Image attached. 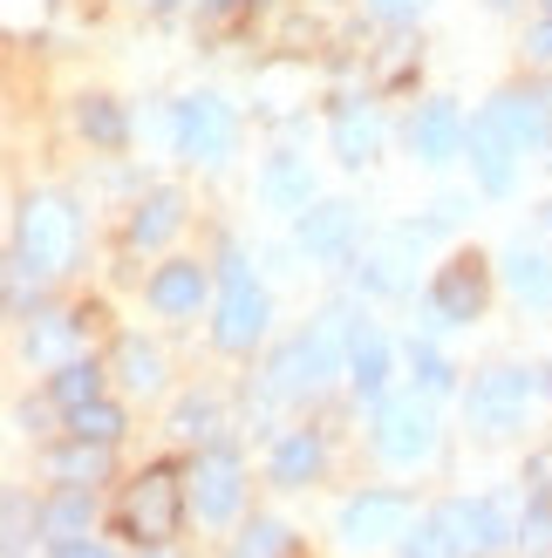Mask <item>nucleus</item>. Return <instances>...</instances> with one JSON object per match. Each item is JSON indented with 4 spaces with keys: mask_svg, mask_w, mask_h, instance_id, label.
Segmentation results:
<instances>
[{
    "mask_svg": "<svg viewBox=\"0 0 552 558\" xmlns=\"http://www.w3.org/2000/svg\"><path fill=\"white\" fill-rule=\"evenodd\" d=\"M526 54H532V62H552V14L532 27V35H526Z\"/></svg>",
    "mask_w": 552,
    "mask_h": 558,
    "instance_id": "nucleus-37",
    "label": "nucleus"
},
{
    "mask_svg": "<svg viewBox=\"0 0 552 558\" xmlns=\"http://www.w3.org/2000/svg\"><path fill=\"white\" fill-rule=\"evenodd\" d=\"M69 436H82V442H109V450H117V436H123V409H117V402H89V409H75V415H69Z\"/></svg>",
    "mask_w": 552,
    "mask_h": 558,
    "instance_id": "nucleus-30",
    "label": "nucleus"
},
{
    "mask_svg": "<svg viewBox=\"0 0 552 558\" xmlns=\"http://www.w3.org/2000/svg\"><path fill=\"white\" fill-rule=\"evenodd\" d=\"M430 524H436V538H444L451 558H491L518 538L499 497H451V505L430 511Z\"/></svg>",
    "mask_w": 552,
    "mask_h": 558,
    "instance_id": "nucleus-5",
    "label": "nucleus"
},
{
    "mask_svg": "<svg viewBox=\"0 0 552 558\" xmlns=\"http://www.w3.org/2000/svg\"><path fill=\"white\" fill-rule=\"evenodd\" d=\"M178 226H184V198L164 184V191H151V198L136 205V218H130V245H136V253H151V245H164Z\"/></svg>",
    "mask_w": 552,
    "mask_h": 558,
    "instance_id": "nucleus-18",
    "label": "nucleus"
},
{
    "mask_svg": "<svg viewBox=\"0 0 552 558\" xmlns=\"http://www.w3.org/2000/svg\"><path fill=\"white\" fill-rule=\"evenodd\" d=\"M464 130L471 123L457 117V102H423L417 123H409V150H417L423 163H451L464 150Z\"/></svg>",
    "mask_w": 552,
    "mask_h": 558,
    "instance_id": "nucleus-14",
    "label": "nucleus"
},
{
    "mask_svg": "<svg viewBox=\"0 0 552 558\" xmlns=\"http://www.w3.org/2000/svg\"><path fill=\"white\" fill-rule=\"evenodd\" d=\"M499 266H505V287L526 300V306H552V259H545V253H526V245H512Z\"/></svg>",
    "mask_w": 552,
    "mask_h": 558,
    "instance_id": "nucleus-22",
    "label": "nucleus"
},
{
    "mask_svg": "<svg viewBox=\"0 0 552 558\" xmlns=\"http://www.w3.org/2000/svg\"><path fill=\"white\" fill-rule=\"evenodd\" d=\"M48 396H55V409H62V415L89 409V402H103V368H96V361H62L55 381H48Z\"/></svg>",
    "mask_w": 552,
    "mask_h": 558,
    "instance_id": "nucleus-23",
    "label": "nucleus"
},
{
    "mask_svg": "<svg viewBox=\"0 0 552 558\" xmlns=\"http://www.w3.org/2000/svg\"><path fill=\"white\" fill-rule=\"evenodd\" d=\"M375 450L389 463H423L436 450V415H430V396H382L375 402Z\"/></svg>",
    "mask_w": 552,
    "mask_h": 558,
    "instance_id": "nucleus-6",
    "label": "nucleus"
},
{
    "mask_svg": "<svg viewBox=\"0 0 552 558\" xmlns=\"http://www.w3.org/2000/svg\"><path fill=\"white\" fill-rule=\"evenodd\" d=\"M48 470H55V477H62V484H96L103 477V470H109V442H69V450H55L48 457Z\"/></svg>",
    "mask_w": 552,
    "mask_h": 558,
    "instance_id": "nucleus-28",
    "label": "nucleus"
},
{
    "mask_svg": "<svg viewBox=\"0 0 552 558\" xmlns=\"http://www.w3.org/2000/svg\"><path fill=\"white\" fill-rule=\"evenodd\" d=\"M409 368H417V388H423V396H451V388H457V368H451V361L436 354L430 341L409 348Z\"/></svg>",
    "mask_w": 552,
    "mask_h": 558,
    "instance_id": "nucleus-31",
    "label": "nucleus"
},
{
    "mask_svg": "<svg viewBox=\"0 0 552 558\" xmlns=\"http://www.w3.org/2000/svg\"><path fill=\"white\" fill-rule=\"evenodd\" d=\"M171 429H178V436H205V429H212V402H199V396H191V402H178Z\"/></svg>",
    "mask_w": 552,
    "mask_h": 558,
    "instance_id": "nucleus-33",
    "label": "nucleus"
},
{
    "mask_svg": "<svg viewBox=\"0 0 552 558\" xmlns=\"http://www.w3.org/2000/svg\"><path fill=\"white\" fill-rule=\"evenodd\" d=\"M464 150H471L478 184L491 191V198H505V191H512V171H518V144H512V130H505L499 109L471 117V130H464Z\"/></svg>",
    "mask_w": 552,
    "mask_h": 558,
    "instance_id": "nucleus-11",
    "label": "nucleus"
},
{
    "mask_svg": "<svg viewBox=\"0 0 552 558\" xmlns=\"http://www.w3.org/2000/svg\"><path fill=\"white\" fill-rule=\"evenodd\" d=\"M491 8H512V0H491Z\"/></svg>",
    "mask_w": 552,
    "mask_h": 558,
    "instance_id": "nucleus-39",
    "label": "nucleus"
},
{
    "mask_svg": "<svg viewBox=\"0 0 552 558\" xmlns=\"http://www.w3.org/2000/svg\"><path fill=\"white\" fill-rule=\"evenodd\" d=\"M89 518H96V505H89V484H69L55 505L41 511V524H48V538H89Z\"/></svg>",
    "mask_w": 552,
    "mask_h": 558,
    "instance_id": "nucleus-25",
    "label": "nucleus"
},
{
    "mask_svg": "<svg viewBox=\"0 0 552 558\" xmlns=\"http://www.w3.org/2000/svg\"><path fill=\"white\" fill-rule=\"evenodd\" d=\"M478 314H484V259L464 253L430 279V320L436 327H471Z\"/></svg>",
    "mask_w": 552,
    "mask_h": 558,
    "instance_id": "nucleus-10",
    "label": "nucleus"
},
{
    "mask_svg": "<svg viewBox=\"0 0 552 558\" xmlns=\"http://www.w3.org/2000/svg\"><path fill=\"white\" fill-rule=\"evenodd\" d=\"M82 253V218L62 191H35V198H21L14 211V259L35 272V279H62Z\"/></svg>",
    "mask_w": 552,
    "mask_h": 558,
    "instance_id": "nucleus-2",
    "label": "nucleus"
},
{
    "mask_svg": "<svg viewBox=\"0 0 552 558\" xmlns=\"http://www.w3.org/2000/svg\"><path fill=\"white\" fill-rule=\"evenodd\" d=\"M348 381H355V396H362V402H382V396H389V341H382L375 327L355 333V348H348Z\"/></svg>",
    "mask_w": 552,
    "mask_h": 558,
    "instance_id": "nucleus-17",
    "label": "nucleus"
},
{
    "mask_svg": "<svg viewBox=\"0 0 552 558\" xmlns=\"http://www.w3.org/2000/svg\"><path fill=\"white\" fill-rule=\"evenodd\" d=\"M82 130H89L103 150H117V144H123V117H117V102H82Z\"/></svg>",
    "mask_w": 552,
    "mask_h": 558,
    "instance_id": "nucleus-32",
    "label": "nucleus"
},
{
    "mask_svg": "<svg viewBox=\"0 0 552 558\" xmlns=\"http://www.w3.org/2000/svg\"><path fill=\"white\" fill-rule=\"evenodd\" d=\"M82 320H89V314H41V327H27V354H35V361H69Z\"/></svg>",
    "mask_w": 552,
    "mask_h": 558,
    "instance_id": "nucleus-27",
    "label": "nucleus"
},
{
    "mask_svg": "<svg viewBox=\"0 0 552 558\" xmlns=\"http://www.w3.org/2000/svg\"><path fill=\"white\" fill-rule=\"evenodd\" d=\"M21 545H27V497L8 490V558H21Z\"/></svg>",
    "mask_w": 552,
    "mask_h": 558,
    "instance_id": "nucleus-34",
    "label": "nucleus"
},
{
    "mask_svg": "<svg viewBox=\"0 0 552 558\" xmlns=\"http://www.w3.org/2000/svg\"><path fill=\"white\" fill-rule=\"evenodd\" d=\"M55 558H109L96 538H55Z\"/></svg>",
    "mask_w": 552,
    "mask_h": 558,
    "instance_id": "nucleus-38",
    "label": "nucleus"
},
{
    "mask_svg": "<svg viewBox=\"0 0 552 558\" xmlns=\"http://www.w3.org/2000/svg\"><path fill=\"white\" fill-rule=\"evenodd\" d=\"M151 306L157 314H199L205 306V266L199 259H171L151 272Z\"/></svg>",
    "mask_w": 552,
    "mask_h": 558,
    "instance_id": "nucleus-15",
    "label": "nucleus"
},
{
    "mask_svg": "<svg viewBox=\"0 0 552 558\" xmlns=\"http://www.w3.org/2000/svg\"><path fill=\"white\" fill-rule=\"evenodd\" d=\"M403 532H409V497L403 490H362V497H348L341 518H335L341 545H382V538H403Z\"/></svg>",
    "mask_w": 552,
    "mask_h": 558,
    "instance_id": "nucleus-9",
    "label": "nucleus"
},
{
    "mask_svg": "<svg viewBox=\"0 0 552 558\" xmlns=\"http://www.w3.org/2000/svg\"><path fill=\"white\" fill-rule=\"evenodd\" d=\"M178 524H184V477L171 463L136 470V477L123 484V497H117V532L136 551H157V545L178 538Z\"/></svg>",
    "mask_w": 552,
    "mask_h": 558,
    "instance_id": "nucleus-3",
    "label": "nucleus"
},
{
    "mask_svg": "<svg viewBox=\"0 0 552 558\" xmlns=\"http://www.w3.org/2000/svg\"><path fill=\"white\" fill-rule=\"evenodd\" d=\"M117 375H123L130 396H157V388H164V354L151 341H123L117 348Z\"/></svg>",
    "mask_w": 552,
    "mask_h": 558,
    "instance_id": "nucleus-26",
    "label": "nucleus"
},
{
    "mask_svg": "<svg viewBox=\"0 0 552 558\" xmlns=\"http://www.w3.org/2000/svg\"><path fill=\"white\" fill-rule=\"evenodd\" d=\"M526 402H532L526 368H484L471 381V396H464V415H471V429H484V436H512L526 423Z\"/></svg>",
    "mask_w": 552,
    "mask_h": 558,
    "instance_id": "nucleus-7",
    "label": "nucleus"
},
{
    "mask_svg": "<svg viewBox=\"0 0 552 558\" xmlns=\"http://www.w3.org/2000/svg\"><path fill=\"white\" fill-rule=\"evenodd\" d=\"M260 191H266L273 211H293V218L314 205V178H308V163H300V157H273L266 178H260Z\"/></svg>",
    "mask_w": 552,
    "mask_h": 558,
    "instance_id": "nucleus-20",
    "label": "nucleus"
},
{
    "mask_svg": "<svg viewBox=\"0 0 552 558\" xmlns=\"http://www.w3.org/2000/svg\"><path fill=\"white\" fill-rule=\"evenodd\" d=\"M545 8H552V0H545Z\"/></svg>",
    "mask_w": 552,
    "mask_h": 558,
    "instance_id": "nucleus-40",
    "label": "nucleus"
},
{
    "mask_svg": "<svg viewBox=\"0 0 552 558\" xmlns=\"http://www.w3.org/2000/svg\"><path fill=\"white\" fill-rule=\"evenodd\" d=\"M403 558H451V551H444V538H436V524H430V518H423V532H417V538H403Z\"/></svg>",
    "mask_w": 552,
    "mask_h": 558,
    "instance_id": "nucleus-35",
    "label": "nucleus"
},
{
    "mask_svg": "<svg viewBox=\"0 0 552 558\" xmlns=\"http://www.w3.org/2000/svg\"><path fill=\"white\" fill-rule=\"evenodd\" d=\"M266 333V287L253 279L239 245H226L218 259V320H212V341L226 354H253V341Z\"/></svg>",
    "mask_w": 552,
    "mask_h": 558,
    "instance_id": "nucleus-4",
    "label": "nucleus"
},
{
    "mask_svg": "<svg viewBox=\"0 0 552 558\" xmlns=\"http://www.w3.org/2000/svg\"><path fill=\"white\" fill-rule=\"evenodd\" d=\"M300 253L341 266L355 253V205H308L300 211Z\"/></svg>",
    "mask_w": 552,
    "mask_h": 558,
    "instance_id": "nucleus-13",
    "label": "nucleus"
},
{
    "mask_svg": "<svg viewBox=\"0 0 552 558\" xmlns=\"http://www.w3.org/2000/svg\"><path fill=\"white\" fill-rule=\"evenodd\" d=\"M369 14H382V21H417L423 0H369Z\"/></svg>",
    "mask_w": 552,
    "mask_h": 558,
    "instance_id": "nucleus-36",
    "label": "nucleus"
},
{
    "mask_svg": "<svg viewBox=\"0 0 552 558\" xmlns=\"http://www.w3.org/2000/svg\"><path fill=\"white\" fill-rule=\"evenodd\" d=\"M171 130H178V157H191V163H218V157L232 150V136H239L232 109L218 102V96H184Z\"/></svg>",
    "mask_w": 552,
    "mask_h": 558,
    "instance_id": "nucleus-8",
    "label": "nucleus"
},
{
    "mask_svg": "<svg viewBox=\"0 0 552 558\" xmlns=\"http://www.w3.org/2000/svg\"><path fill=\"white\" fill-rule=\"evenodd\" d=\"M382 150V123H375V109H341V117H335V157L348 163V171H362V163Z\"/></svg>",
    "mask_w": 552,
    "mask_h": 558,
    "instance_id": "nucleus-21",
    "label": "nucleus"
},
{
    "mask_svg": "<svg viewBox=\"0 0 552 558\" xmlns=\"http://www.w3.org/2000/svg\"><path fill=\"white\" fill-rule=\"evenodd\" d=\"M409 239H423V232H417V226H403L389 245H382V253L362 259V287H369V293H403V287H409V259H403V245H409Z\"/></svg>",
    "mask_w": 552,
    "mask_h": 558,
    "instance_id": "nucleus-24",
    "label": "nucleus"
},
{
    "mask_svg": "<svg viewBox=\"0 0 552 558\" xmlns=\"http://www.w3.org/2000/svg\"><path fill=\"white\" fill-rule=\"evenodd\" d=\"M355 333H362V320H355L348 306H327L308 333H293V341L266 361V402H300V396H314L327 375H341Z\"/></svg>",
    "mask_w": 552,
    "mask_h": 558,
    "instance_id": "nucleus-1",
    "label": "nucleus"
},
{
    "mask_svg": "<svg viewBox=\"0 0 552 558\" xmlns=\"http://www.w3.org/2000/svg\"><path fill=\"white\" fill-rule=\"evenodd\" d=\"M287 551H293V538H287L280 518H253L239 532V545H232V558H287Z\"/></svg>",
    "mask_w": 552,
    "mask_h": 558,
    "instance_id": "nucleus-29",
    "label": "nucleus"
},
{
    "mask_svg": "<svg viewBox=\"0 0 552 558\" xmlns=\"http://www.w3.org/2000/svg\"><path fill=\"white\" fill-rule=\"evenodd\" d=\"M491 109L505 117V130H512V144H518V150L552 144V109H545V96H539V89H505Z\"/></svg>",
    "mask_w": 552,
    "mask_h": 558,
    "instance_id": "nucleus-16",
    "label": "nucleus"
},
{
    "mask_svg": "<svg viewBox=\"0 0 552 558\" xmlns=\"http://www.w3.org/2000/svg\"><path fill=\"white\" fill-rule=\"evenodd\" d=\"M239 497H245V470L232 450H205L199 463H191V511H199L205 524H226L239 511Z\"/></svg>",
    "mask_w": 552,
    "mask_h": 558,
    "instance_id": "nucleus-12",
    "label": "nucleus"
},
{
    "mask_svg": "<svg viewBox=\"0 0 552 558\" xmlns=\"http://www.w3.org/2000/svg\"><path fill=\"white\" fill-rule=\"evenodd\" d=\"M321 463H327L321 436H314V429H293V436H280V450H273V484L300 490V484H314V477H321Z\"/></svg>",
    "mask_w": 552,
    "mask_h": 558,
    "instance_id": "nucleus-19",
    "label": "nucleus"
}]
</instances>
